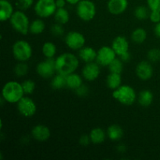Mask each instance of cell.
<instances>
[{
  "label": "cell",
  "mask_w": 160,
  "mask_h": 160,
  "mask_svg": "<svg viewBox=\"0 0 160 160\" xmlns=\"http://www.w3.org/2000/svg\"><path fill=\"white\" fill-rule=\"evenodd\" d=\"M117 150L120 153L125 152L127 150L126 145H123V144H119V145L117 146Z\"/></svg>",
  "instance_id": "obj_43"
},
{
  "label": "cell",
  "mask_w": 160,
  "mask_h": 160,
  "mask_svg": "<svg viewBox=\"0 0 160 160\" xmlns=\"http://www.w3.org/2000/svg\"><path fill=\"white\" fill-rule=\"evenodd\" d=\"M45 29V23L42 18H37L31 22L29 28V33L32 34H41Z\"/></svg>",
  "instance_id": "obj_24"
},
{
  "label": "cell",
  "mask_w": 160,
  "mask_h": 160,
  "mask_svg": "<svg viewBox=\"0 0 160 160\" xmlns=\"http://www.w3.org/2000/svg\"><path fill=\"white\" fill-rule=\"evenodd\" d=\"M78 56H79V59L85 63L94 62L96 60L97 51L92 47L84 45L78 51Z\"/></svg>",
  "instance_id": "obj_17"
},
{
  "label": "cell",
  "mask_w": 160,
  "mask_h": 160,
  "mask_svg": "<svg viewBox=\"0 0 160 160\" xmlns=\"http://www.w3.org/2000/svg\"><path fill=\"white\" fill-rule=\"evenodd\" d=\"M31 135L35 141L44 142L48 141L51 137V131L47 126L43 124H38L31 130Z\"/></svg>",
  "instance_id": "obj_14"
},
{
  "label": "cell",
  "mask_w": 160,
  "mask_h": 160,
  "mask_svg": "<svg viewBox=\"0 0 160 160\" xmlns=\"http://www.w3.org/2000/svg\"><path fill=\"white\" fill-rule=\"evenodd\" d=\"M12 53L18 62H27L32 56L33 49L29 42L25 40H18L12 45Z\"/></svg>",
  "instance_id": "obj_5"
},
{
  "label": "cell",
  "mask_w": 160,
  "mask_h": 160,
  "mask_svg": "<svg viewBox=\"0 0 160 160\" xmlns=\"http://www.w3.org/2000/svg\"><path fill=\"white\" fill-rule=\"evenodd\" d=\"M150 9L145 6H138L134 9V15L139 20H145L149 17Z\"/></svg>",
  "instance_id": "obj_29"
},
{
  "label": "cell",
  "mask_w": 160,
  "mask_h": 160,
  "mask_svg": "<svg viewBox=\"0 0 160 160\" xmlns=\"http://www.w3.org/2000/svg\"><path fill=\"white\" fill-rule=\"evenodd\" d=\"M53 17H54L56 23H59L62 25L67 23L70 20V13H69V11L65 7L57 8Z\"/></svg>",
  "instance_id": "obj_26"
},
{
  "label": "cell",
  "mask_w": 160,
  "mask_h": 160,
  "mask_svg": "<svg viewBox=\"0 0 160 160\" xmlns=\"http://www.w3.org/2000/svg\"><path fill=\"white\" fill-rule=\"evenodd\" d=\"M57 9L56 0H38L34 6L36 15L42 19L48 18L54 15Z\"/></svg>",
  "instance_id": "obj_7"
},
{
  "label": "cell",
  "mask_w": 160,
  "mask_h": 160,
  "mask_svg": "<svg viewBox=\"0 0 160 160\" xmlns=\"http://www.w3.org/2000/svg\"><path fill=\"white\" fill-rule=\"evenodd\" d=\"M131 38L134 43L140 45L144 43L147 38V31L143 28H138L132 31Z\"/></svg>",
  "instance_id": "obj_27"
},
{
  "label": "cell",
  "mask_w": 160,
  "mask_h": 160,
  "mask_svg": "<svg viewBox=\"0 0 160 160\" xmlns=\"http://www.w3.org/2000/svg\"><path fill=\"white\" fill-rule=\"evenodd\" d=\"M117 55L111 46L104 45L97 51L96 62L101 67H108L116 58Z\"/></svg>",
  "instance_id": "obj_11"
},
{
  "label": "cell",
  "mask_w": 160,
  "mask_h": 160,
  "mask_svg": "<svg viewBox=\"0 0 160 160\" xmlns=\"http://www.w3.org/2000/svg\"><path fill=\"white\" fill-rule=\"evenodd\" d=\"M75 92H76V94L78 96L85 97L87 96L88 94L89 88L88 87H87V86L85 85V84H82L78 88H77L76 90H75Z\"/></svg>",
  "instance_id": "obj_37"
},
{
  "label": "cell",
  "mask_w": 160,
  "mask_h": 160,
  "mask_svg": "<svg viewBox=\"0 0 160 160\" xmlns=\"http://www.w3.org/2000/svg\"><path fill=\"white\" fill-rule=\"evenodd\" d=\"M24 95L21 83L17 81H8L2 89V98L6 102L17 104Z\"/></svg>",
  "instance_id": "obj_2"
},
{
  "label": "cell",
  "mask_w": 160,
  "mask_h": 160,
  "mask_svg": "<svg viewBox=\"0 0 160 160\" xmlns=\"http://www.w3.org/2000/svg\"><path fill=\"white\" fill-rule=\"evenodd\" d=\"M34 0H17V6L20 8L21 10H24V9H28L32 6Z\"/></svg>",
  "instance_id": "obj_35"
},
{
  "label": "cell",
  "mask_w": 160,
  "mask_h": 160,
  "mask_svg": "<svg viewBox=\"0 0 160 160\" xmlns=\"http://www.w3.org/2000/svg\"><path fill=\"white\" fill-rule=\"evenodd\" d=\"M9 23L14 31L21 34H28L29 33L30 22L28 15L23 10H17L14 12L11 18L9 19Z\"/></svg>",
  "instance_id": "obj_4"
},
{
  "label": "cell",
  "mask_w": 160,
  "mask_h": 160,
  "mask_svg": "<svg viewBox=\"0 0 160 160\" xmlns=\"http://www.w3.org/2000/svg\"><path fill=\"white\" fill-rule=\"evenodd\" d=\"M78 142H79L80 145H83V146H87L89 144L92 143L89 134H83V135H81Z\"/></svg>",
  "instance_id": "obj_39"
},
{
  "label": "cell",
  "mask_w": 160,
  "mask_h": 160,
  "mask_svg": "<svg viewBox=\"0 0 160 160\" xmlns=\"http://www.w3.org/2000/svg\"><path fill=\"white\" fill-rule=\"evenodd\" d=\"M67 3L66 0H56V4L57 8H64Z\"/></svg>",
  "instance_id": "obj_41"
},
{
  "label": "cell",
  "mask_w": 160,
  "mask_h": 160,
  "mask_svg": "<svg viewBox=\"0 0 160 160\" xmlns=\"http://www.w3.org/2000/svg\"><path fill=\"white\" fill-rule=\"evenodd\" d=\"M106 85L111 90H115L122 85L121 73L109 72L106 78Z\"/></svg>",
  "instance_id": "obj_22"
},
{
  "label": "cell",
  "mask_w": 160,
  "mask_h": 160,
  "mask_svg": "<svg viewBox=\"0 0 160 160\" xmlns=\"http://www.w3.org/2000/svg\"><path fill=\"white\" fill-rule=\"evenodd\" d=\"M112 96L120 104L127 106H132L138 99L136 91L128 84H122L118 88L113 90Z\"/></svg>",
  "instance_id": "obj_3"
},
{
  "label": "cell",
  "mask_w": 160,
  "mask_h": 160,
  "mask_svg": "<svg viewBox=\"0 0 160 160\" xmlns=\"http://www.w3.org/2000/svg\"><path fill=\"white\" fill-rule=\"evenodd\" d=\"M148 60L151 62H156L160 61V48H153L148 50L147 53Z\"/></svg>",
  "instance_id": "obj_33"
},
{
  "label": "cell",
  "mask_w": 160,
  "mask_h": 160,
  "mask_svg": "<svg viewBox=\"0 0 160 160\" xmlns=\"http://www.w3.org/2000/svg\"><path fill=\"white\" fill-rule=\"evenodd\" d=\"M89 135H90L91 142L95 145H100V144L103 143L107 137L106 131L101 128H93L91 131Z\"/></svg>",
  "instance_id": "obj_19"
},
{
  "label": "cell",
  "mask_w": 160,
  "mask_h": 160,
  "mask_svg": "<svg viewBox=\"0 0 160 160\" xmlns=\"http://www.w3.org/2000/svg\"><path fill=\"white\" fill-rule=\"evenodd\" d=\"M123 63H124V62L120 59V58L117 56V57L116 58L109 66H108L109 72L121 73L123 70Z\"/></svg>",
  "instance_id": "obj_30"
},
{
  "label": "cell",
  "mask_w": 160,
  "mask_h": 160,
  "mask_svg": "<svg viewBox=\"0 0 160 160\" xmlns=\"http://www.w3.org/2000/svg\"><path fill=\"white\" fill-rule=\"evenodd\" d=\"M153 72L152 66L148 60L141 61L136 66L135 73L141 81H147L151 79L153 76Z\"/></svg>",
  "instance_id": "obj_13"
},
{
  "label": "cell",
  "mask_w": 160,
  "mask_h": 160,
  "mask_svg": "<svg viewBox=\"0 0 160 160\" xmlns=\"http://www.w3.org/2000/svg\"><path fill=\"white\" fill-rule=\"evenodd\" d=\"M21 84L25 95H31L35 90L36 84L34 81H32V80H25V81H23L21 83Z\"/></svg>",
  "instance_id": "obj_32"
},
{
  "label": "cell",
  "mask_w": 160,
  "mask_h": 160,
  "mask_svg": "<svg viewBox=\"0 0 160 160\" xmlns=\"http://www.w3.org/2000/svg\"><path fill=\"white\" fill-rule=\"evenodd\" d=\"M118 57H120V59H121L123 62H128L131 60V55L130 52H127L123 53V54H122L121 56H118Z\"/></svg>",
  "instance_id": "obj_40"
},
{
  "label": "cell",
  "mask_w": 160,
  "mask_h": 160,
  "mask_svg": "<svg viewBox=\"0 0 160 160\" xmlns=\"http://www.w3.org/2000/svg\"><path fill=\"white\" fill-rule=\"evenodd\" d=\"M100 73H101L100 65L96 61L85 63L82 69V72H81L83 78L89 82H92V81L98 79V77L100 76Z\"/></svg>",
  "instance_id": "obj_12"
},
{
  "label": "cell",
  "mask_w": 160,
  "mask_h": 160,
  "mask_svg": "<svg viewBox=\"0 0 160 160\" xmlns=\"http://www.w3.org/2000/svg\"><path fill=\"white\" fill-rule=\"evenodd\" d=\"M56 60V73L62 75L74 73L79 67V58L71 52H64L55 59Z\"/></svg>",
  "instance_id": "obj_1"
},
{
  "label": "cell",
  "mask_w": 160,
  "mask_h": 160,
  "mask_svg": "<svg viewBox=\"0 0 160 160\" xmlns=\"http://www.w3.org/2000/svg\"><path fill=\"white\" fill-rule=\"evenodd\" d=\"M154 34L156 37L160 38V22L158 23H156L154 27Z\"/></svg>",
  "instance_id": "obj_42"
},
{
  "label": "cell",
  "mask_w": 160,
  "mask_h": 160,
  "mask_svg": "<svg viewBox=\"0 0 160 160\" xmlns=\"http://www.w3.org/2000/svg\"><path fill=\"white\" fill-rule=\"evenodd\" d=\"M76 12L83 21H91L96 15V6L91 0H81L76 6Z\"/></svg>",
  "instance_id": "obj_6"
},
{
  "label": "cell",
  "mask_w": 160,
  "mask_h": 160,
  "mask_svg": "<svg viewBox=\"0 0 160 160\" xmlns=\"http://www.w3.org/2000/svg\"><path fill=\"white\" fill-rule=\"evenodd\" d=\"M149 20H151V22L156 23H158L160 22V12L159 11H150L149 14Z\"/></svg>",
  "instance_id": "obj_38"
},
{
  "label": "cell",
  "mask_w": 160,
  "mask_h": 160,
  "mask_svg": "<svg viewBox=\"0 0 160 160\" xmlns=\"http://www.w3.org/2000/svg\"><path fill=\"white\" fill-rule=\"evenodd\" d=\"M51 33L52 35L56 36V37H61L64 34V28L62 27V24H60L59 23H56L51 27Z\"/></svg>",
  "instance_id": "obj_34"
},
{
  "label": "cell",
  "mask_w": 160,
  "mask_h": 160,
  "mask_svg": "<svg viewBox=\"0 0 160 160\" xmlns=\"http://www.w3.org/2000/svg\"><path fill=\"white\" fill-rule=\"evenodd\" d=\"M51 87L54 90H60L67 87V76L57 73L52 78Z\"/></svg>",
  "instance_id": "obj_25"
},
{
  "label": "cell",
  "mask_w": 160,
  "mask_h": 160,
  "mask_svg": "<svg viewBox=\"0 0 160 160\" xmlns=\"http://www.w3.org/2000/svg\"><path fill=\"white\" fill-rule=\"evenodd\" d=\"M14 9L10 2L8 0H0V20L6 21L9 20L12 14L14 13Z\"/></svg>",
  "instance_id": "obj_18"
},
{
  "label": "cell",
  "mask_w": 160,
  "mask_h": 160,
  "mask_svg": "<svg viewBox=\"0 0 160 160\" xmlns=\"http://www.w3.org/2000/svg\"><path fill=\"white\" fill-rule=\"evenodd\" d=\"M86 39L84 34L78 31H72L65 36V44L70 49L79 51L85 45Z\"/></svg>",
  "instance_id": "obj_10"
},
{
  "label": "cell",
  "mask_w": 160,
  "mask_h": 160,
  "mask_svg": "<svg viewBox=\"0 0 160 160\" xmlns=\"http://www.w3.org/2000/svg\"><path fill=\"white\" fill-rule=\"evenodd\" d=\"M14 73L17 77H24L25 75L28 74L29 67L27 64L26 62H19L14 67Z\"/></svg>",
  "instance_id": "obj_31"
},
{
  "label": "cell",
  "mask_w": 160,
  "mask_h": 160,
  "mask_svg": "<svg viewBox=\"0 0 160 160\" xmlns=\"http://www.w3.org/2000/svg\"><path fill=\"white\" fill-rule=\"evenodd\" d=\"M66 1L68 4L72 5V6H77L81 2V0H66Z\"/></svg>",
  "instance_id": "obj_44"
},
{
  "label": "cell",
  "mask_w": 160,
  "mask_h": 160,
  "mask_svg": "<svg viewBox=\"0 0 160 160\" xmlns=\"http://www.w3.org/2000/svg\"><path fill=\"white\" fill-rule=\"evenodd\" d=\"M17 108L19 113L27 118L32 117L37 112V106L34 100L25 95L17 103Z\"/></svg>",
  "instance_id": "obj_9"
},
{
  "label": "cell",
  "mask_w": 160,
  "mask_h": 160,
  "mask_svg": "<svg viewBox=\"0 0 160 160\" xmlns=\"http://www.w3.org/2000/svg\"><path fill=\"white\" fill-rule=\"evenodd\" d=\"M153 94L148 89H144L139 92L138 95V102L142 107H148L153 102Z\"/></svg>",
  "instance_id": "obj_20"
},
{
  "label": "cell",
  "mask_w": 160,
  "mask_h": 160,
  "mask_svg": "<svg viewBox=\"0 0 160 160\" xmlns=\"http://www.w3.org/2000/svg\"><path fill=\"white\" fill-rule=\"evenodd\" d=\"M111 47L113 48L117 56H120L123 53L129 52V42L124 36L119 35L112 40Z\"/></svg>",
  "instance_id": "obj_16"
},
{
  "label": "cell",
  "mask_w": 160,
  "mask_h": 160,
  "mask_svg": "<svg viewBox=\"0 0 160 160\" xmlns=\"http://www.w3.org/2000/svg\"><path fill=\"white\" fill-rule=\"evenodd\" d=\"M83 84V77L74 72L67 76V88L76 90Z\"/></svg>",
  "instance_id": "obj_23"
},
{
  "label": "cell",
  "mask_w": 160,
  "mask_h": 160,
  "mask_svg": "<svg viewBox=\"0 0 160 160\" xmlns=\"http://www.w3.org/2000/svg\"><path fill=\"white\" fill-rule=\"evenodd\" d=\"M128 7V0H109L107 9L112 15H120L127 10Z\"/></svg>",
  "instance_id": "obj_15"
},
{
  "label": "cell",
  "mask_w": 160,
  "mask_h": 160,
  "mask_svg": "<svg viewBox=\"0 0 160 160\" xmlns=\"http://www.w3.org/2000/svg\"><path fill=\"white\" fill-rule=\"evenodd\" d=\"M146 2L150 10L160 12V0H146Z\"/></svg>",
  "instance_id": "obj_36"
},
{
  "label": "cell",
  "mask_w": 160,
  "mask_h": 160,
  "mask_svg": "<svg viewBox=\"0 0 160 160\" xmlns=\"http://www.w3.org/2000/svg\"><path fill=\"white\" fill-rule=\"evenodd\" d=\"M107 137L112 142H118L123 138V130L120 125L112 124L108 128L106 131Z\"/></svg>",
  "instance_id": "obj_21"
},
{
  "label": "cell",
  "mask_w": 160,
  "mask_h": 160,
  "mask_svg": "<svg viewBox=\"0 0 160 160\" xmlns=\"http://www.w3.org/2000/svg\"><path fill=\"white\" fill-rule=\"evenodd\" d=\"M42 52L45 58H54L57 52V48L54 43L51 42H46L43 44L42 48Z\"/></svg>",
  "instance_id": "obj_28"
},
{
  "label": "cell",
  "mask_w": 160,
  "mask_h": 160,
  "mask_svg": "<svg viewBox=\"0 0 160 160\" xmlns=\"http://www.w3.org/2000/svg\"><path fill=\"white\" fill-rule=\"evenodd\" d=\"M36 73L42 78H52L56 73V60L54 58H45V60L38 62L36 66Z\"/></svg>",
  "instance_id": "obj_8"
}]
</instances>
